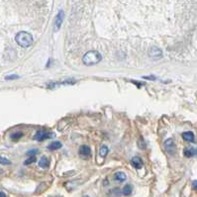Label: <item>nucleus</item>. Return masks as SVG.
<instances>
[{
  "label": "nucleus",
  "instance_id": "9",
  "mask_svg": "<svg viewBox=\"0 0 197 197\" xmlns=\"http://www.w3.org/2000/svg\"><path fill=\"white\" fill-rule=\"evenodd\" d=\"M39 167L42 168H48L50 167V159L47 157H42L39 161Z\"/></svg>",
  "mask_w": 197,
  "mask_h": 197
},
{
  "label": "nucleus",
  "instance_id": "16",
  "mask_svg": "<svg viewBox=\"0 0 197 197\" xmlns=\"http://www.w3.org/2000/svg\"><path fill=\"white\" fill-rule=\"evenodd\" d=\"M0 163L3 164V166H9V164H11V162L7 159L6 158H3V157H0Z\"/></svg>",
  "mask_w": 197,
  "mask_h": 197
},
{
  "label": "nucleus",
  "instance_id": "8",
  "mask_svg": "<svg viewBox=\"0 0 197 197\" xmlns=\"http://www.w3.org/2000/svg\"><path fill=\"white\" fill-rule=\"evenodd\" d=\"M163 56V52L158 48H152L150 50V57L152 58H161Z\"/></svg>",
  "mask_w": 197,
  "mask_h": 197
},
{
  "label": "nucleus",
  "instance_id": "3",
  "mask_svg": "<svg viewBox=\"0 0 197 197\" xmlns=\"http://www.w3.org/2000/svg\"><path fill=\"white\" fill-rule=\"evenodd\" d=\"M52 137H54V134H52V133L48 132V131L41 130V131L37 132V134H36L34 139L37 140L38 142H42V141H44V140L50 139V138H52Z\"/></svg>",
  "mask_w": 197,
  "mask_h": 197
},
{
  "label": "nucleus",
  "instance_id": "14",
  "mask_svg": "<svg viewBox=\"0 0 197 197\" xmlns=\"http://www.w3.org/2000/svg\"><path fill=\"white\" fill-rule=\"evenodd\" d=\"M100 156L102 157V158H105L106 157V155H107L108 153V148L106 147V146H102L100 148Z\"/></svg>",
  "mask_w": 197,
  "mask_h": 197
},
{
  "label": "nucleus",
  "instance_id": "2",
  "mask_svg": "<svg viewBox=\"0 0 197 197\" xmlns=\"http://www.w3.org/2000/svg\"><path fill=\"white\" fill-rule=\"evenodd\" d=\"M16 43L22 48H28L33 44V36L28 32L21 31L15 37Z\"/></svg>",
  "mask_w": 197,
  "mask_h": 197
},
{
  "label": "nucleus",
  "instance_id": "13",
  "mask_svg": "<svg viewBox=\"0 0 197 197\" xmlns=\"http://www.w3.org/2000/svg\"><path fill=\"white\" fill-rule=\"evenodd\" d=\"M132 190H133V187H132V185L131 184H127L124 186V188H123V194L126 195V196H129L132 194Z\"/></svg>",
  "mask_w": 197,
  "mask_h": 197
},
{
  "label": "nucleus",
  "instance_id": "4",
  "mask_svg": "<svg viewBox=\"0 0 197 197\" xmlns=\"http://www.w3.org/2000/svg\"><path fill=\"white\" fill-rule=\"evenodd\" d=\"M78 155H79V157H80L81 158L87 159V158H89L90 157H91V149H90L86 145H83V146H81L80 148H79Z\"/></svg>",
  "mask_w": 197,
  "mask_h": 197
},
{
  "label": "nucleus",
  "instance_id": "23",
  "mask_svg": "<svg viewBox=\"0 0 197 197\" xmlns=\"http://www.w3.org/2000/svg\"><path fill=\"white\" fill-rule=\"evenodd\" d=\"M0 197H6V195H5V193H3V192L0 191Z\"/></svg>",
  "mask_w": 197,
  "mask_h": 197
},
{
  "label": "nucleus",
  "instance_id": "18",
  "mask_svg": "<svg viewBox=\"0 0 197 197\" xmlns=\"http://www.w3.org/2000/svg\"><path fill=\"white\" fill-rule=\"evenodd\" d=\"M22 136H23V134L22 133H15V134H13L12 135V137H11V139L13 140V141H18L20 138H22Z\"/></svg>",
  "mask_w": 197,
  "mask_h": 197
},
{
  "label": "nucleus",
  "instance_id": "11",
  "mask_svg": "<svg viewBox=\"0 0 197 197\" xmlns=\"http://www.w3.org/2000/svg\"><path fill=\"white\" fill-rule=\"evenodd\" d=\"M127 179V175L125 172H118L115 173V180H117V181L119 182H124L125 180Z\"/></svg>",
  "mask_w": 197,
  "mask_h": 197
},
{
  "label": "nucleus",
  "instance_id": "1",
  "mask_svg": "<svg viewBox=\"0 0 197 197\" xmlns=\"http://www.w3.org/2000/svg\"><path fill=\"white\" fill-rule=\"evenodd\" d=\"M101 60H102V56L97 51H89L82 57L83 63L87 66L97 65L98 62H101Z\"/></svg>",
  "mask_w": 197,
  "mask_h": 197
},
{
  "label": "nucleus",
  "instance_id": "5",
  "mask_svg": "<svg viewBox=\"0 0 197 197\" xmlns=\"http://www.w3.org/2000/svg\"><path fill=\"white\" fill-rule=\"evenodd\" d=\"M164 148H166L167 152L172 153V155H173L175 151H176V147H175L174 141L172 139H167L166 142H164Z\"/></svg>",
  "mask_w": 197,
  "mask_h": 197
},
{
  "label": "nucleus",
  "instance_id": "12",
  "mask_svg": "<svg viewBox=\"0 0 197 197\" xmlns=\"http://www.w3.org/2000/svg\"><path fill=\"white\" fill-rule=\"evenodd\" d=\"M62 143L61 142H54L52 143L51 145H49V147H48V149L51 151H56V150H58V149L62 148Z\"/></svg>",
  "mask_w": 197,
  "mask_h": 197
},
{
  "label": "nucleus",
  "instance_id": "17",
  "mask_svg": "<svg viewBox=\"0 0 197 197\" xmlns=\"http://www.w3.org/2000/svg\"><path fill=\"white\" fill-rule=\"evenodd\" d=\"M35 162H36V156H30L27 161H25L24 164L25 166H28V164H31L32 163H35Z\"/></svg>",
  "mask_w": 197,
  "mask_h": 197
},
{
  "label": "nucleus",
  "instance_id": "15",
  "mask_svg": "<svg viewBox=\"0 0 197 197\" xmlns=\"http://www.w3.org/2000/svg\"><path fill=\"white\" fill-rule=\"evenodd\" d=\"M195 153H196L194 152L193 149H186V150L184 151V155H185V157H187V158H190V157L194 156Z\"/></svg>",
  "mask_w": 197,
  "mask_h": 197
},
{
  "label": "nucleus",
  "instance_id": "10",
  "mask_svg": "<svg viewBox=\"0 0 197 197\" xmlns=\"http://www.w3.org/2000/svg\"><path fill=\"white\" fill-rule=\"evenodd\" d=\"M182 138L186 142H194V134L192 132H184L182 133Z\"/></svg>",
  "mask_w": 197,
  "mask_h": 197
},
{
  "label": "nucleus",
  "instance_id": "20",
  "mask_svg": "<svg viewBox=\"0 0 197 197\" xmlns=\"http://www.w3.org/2000/svg\"><path fill=\"white\" fill-rule=\"evenodd\" d=\"M38 153H39L38 150H32V151H29V152L27 153V155H28L29 157H30V156H36Z\"/></svg>",
  "mask_w": 197,
  "mask_h": 197
},
{
  "label": "nucleus",
  "instance_id": "6",
  "mask_svg": "<svg viewBox=\"0 0 197 197\" xmlns=\"http://www.w3.org/2000/svg\"><path fill=\"white\" fill-rule=\"evenodd\" d=\"M63 17H65V13H63V11L62 10V11L58 12L57 16L56 17V21H55V31H57L58 29L61 28L62 23V21H63Z\"/></svg>",
  "mask_w": 197,
  "mask_h": 197
},
{
  "label": "nucleus",
  "instance_id": "22",
  "mask_svg": "<svg viewBox=\"0 0 197 197\" xmlns=\"http://www.w3.org/2000/svg\"><path fill=\"white\" fill-rule=\"evenodd\" d=\"M193 187H194L195 189H197V180H195V181L193 182Z\"/></svg>",
  "mask_w": 197,
  "mask_h": 197
},
{
  "label": "nucleus",
  "instance_id": "21",
  "mask_svg": "<svg viewBox=\"0 0 197 197\" xmlns=\"http://www.w3.org/2000/svg\"><path fill=\"white\" fill-rule=\"evenodd\" d=\"M145 79H152V80H156V76H144Z\"/></svg>",
  "mask_w": 197,
  "mask_h": 197
},
{
  "label": "nucleus",
  "instance_id": "7",
  "mask_svg": "<svg viewBox=\"0 0 197 197\" xmlns=\"http://www.w3.org/2000/svg\"><path fill=\"white\" fill-rule=\"evenodd\" d=\"M131 164H132L133 167L139 169V168H141V167L144 166V163H143V161H142L141 158H139V157H134V158H132V161H131Z\"/></svg>",
  "mask_w": 197,
  "mask_h": 197
},
{
  "label": "nucleus",
  "instance_id": "19",
  "mask_svg": "<svg viewBox=\"0 0 197 197\" xmlns=\"http://www.w3.org/2000/svg\"><path fill=\"white\" fill-rule=\"evenodd\" d=\"M17 78H19V76H17V74H11V76H5L6 80H13V79H17Z\"/></svg>",
  "mask_w": 197,
  "mask_h": 197
}]
</instances>
